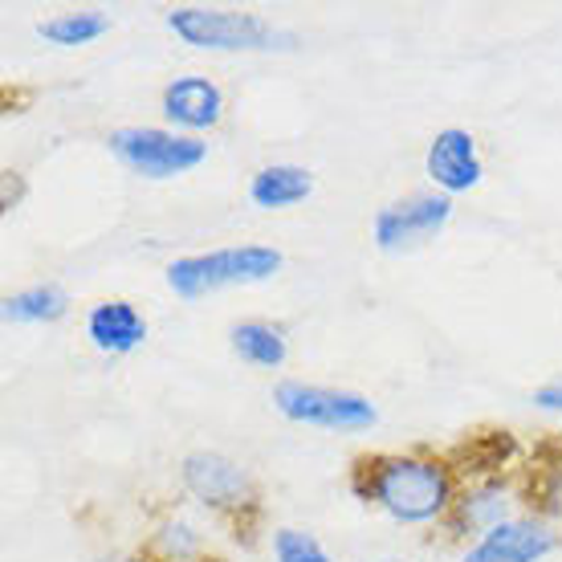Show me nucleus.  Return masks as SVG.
<instances>
[{"instance_id":"15","label":"nucleus","mask_w":562,"mask_h":562,"mask_svg":"<svg viewBox=\"0 0 562 562\" xmlns=\"http://www.w3.org/2000/svg\"><path fill=\"white\" fill-rule=\"evenodd\" d=\"M66 314H70V294L57 281L25 285V290L4 297V306H0V318L9 326H42V323H57Z\"/></svg>"},{"instance_id":"20","label":"nucleus","mask_w":562,"mask_h":562,"mask_svg":"<svg viewBox=\"0 0 562 562\" xmlns=\"http://www.w3.org/2000/svg\"><path fill=\"white\" fill-rule=\"evenodd\" d=\"M380 562H408V559H380Z\"/></svg>"},{"instance_id":"12","label":"nucleus","mask_w":562,"mask_h":562,"mask_svg":"<svg viewBox=\"0 0 562 562\" xmlns=\"http://www.w3.org/2000/svg\"><path fill=\"white\" fill-rule=\"evenodd\" d=\"M147 335H151L147 314L127 297H102V302L86 310V338L99 355L119 359V355L139 351Z\"/></svg>"},{"instance_id":"9","label":"nucleus","mask_w":562,"mask_h":562,"mask_svg":"<svg viewBox=\"0 0 562 562\" xmlns=\"http://www.w3.org/2000/svg\"><path fill=\"white\" fill-rule=\"evenodd\" d=\"M521 502H526V493L514 481L502 477V473H490V477H477L473 485H461L457 509H452V518L445 526L473 542V538L490 535V530L518 518Z\"/></svg>"},{"instance_id":"13","label":"nucleus","mask_w":562,"mask_h":562,"mask_svg":"<svg viewBox=\"0 0 562 562\" xmlns=\"http://www.w3.org/2000/svg\"><path fill=\"white\" fill-rule=\"evenodd\" d=\"M314 196V176L302 164H266L249 180V200L261 212H285L297 209Z\"/></svg>"},{"instance_id":"11","label":"nucleus","mask_w":562,"mask_h":562,"mask_svg":"<svg viewBox=\"0 0 562 562\" xmlns=\"http://www.w3.org/2000/svg\"><path fill=\"white\" fill-rule=\"evenodd\" d=\"M424 176L432 180V192H445V196L473 192L481 183V176H485V164H481L473 131H464V127L436 131L432 143H428V151H424Z\"/></svg>"},{"instance_id":"5","label":"nucleus","mask_w":562,"mask_h":562,"mask_svg":"<svg viewBox=\"0 0 562 562\" xmlns=\"http://www.w3.org/2000/svg\"><path fill=\"white\" fill-rule=\"evenodd\" d=\"M273 408L290 424L326 428V432H367V428L380 424V408L367 395L306 380L273 383Z\"/></svg>"},{"instance_id":"6","label":"nucleus","mask_w":562,"mask_h":562,"mask_svg":"<svg viewBox=\"0 0 562 562\" xmlns=\"http://www.w3.org/2000/svg\"><path fill=\"white\" fill-rule=\"evenodd\" d=\"M111 155L143 180H176L209 159V143L171 127H114L106 135Z\"/></svg>"},{"instance_id":"17","label":"nucleus","mask_w":562,"mask_h":562,"mask_svg":"<svg viewBox=\"0 0 562 562\" xmlns=\"http://www.w3.org/2000/svg\"><path fill=\"white\" fill-rule=\"evenodd\" d=\"M106 33H111V16L102 9H70V13H54L37 21V37L45 45H57V49H82Z\"/></svg>"},{"instance_id":"7","label":"nucleus","mask_w":562,"mask_h":562,"mask_svg":"<svg viewBox=\"0 0 562 562\" xmlns=\"http://www.w3.org/2000/svg\"><path fill=\"white\" fill-rule=\"evenodd\" d=\"M452 221V196L445 192H412L404 200L383 204L371 216V240L380 254H416L436 240Z\"/></svg>"},{"instance_id":"10","label":"nucleus","mask_w":562,"mask_h":562,"mask_svg":"<svg viewBox=\"0 0 562 562\" xmlns=\"http://www.w3.org/2000/svg\"><path fill=\"white\" fill-rule=\"evenodd\" d=\"M159 114H164V123L171 131L204 139L225 119V90L212 82V78H204V74H180V78H171L164 86Z\"/></svg>"},{"instance_id":"16","label":"nucleus","mask_w":562,"mask_h":562,"mask_svg":"<svg viewBox=\"0 0 562 562\" xmlns=\"http://www.w3.org/2000/svg\"><path fill=\"white\" fill-rule=\"evenodd\" d=\"M151 554L159 562H204L209 559V535L188 514H168L151 530Z\"/></svg>"},{"instance_id":"14","label":"nucleus","mask_w":562,"mask_h":562,"mask_svg":"<svg viewBox=\"0 0 562 562\" xmlns=\"http://www.w3.org/2000/svg\"><path fill=\"white\" fill-rule=\"evenodd\" d=\"M228 347L240 363L257 367V371H278L290 359V338L278 323L266 318H245V323L228 326Z\"/></svg>"},{"instance_id":"2","label":"nucleus","mask_w":562,"mask_h":562,"mask_svg":"<svg viewBox=\"0 0 562 562\" xmlns=\"http://www.w3.org/2000/svg\"><path fill=\"white\" fill-rule=\"evenodd\" d=\"M168 33L200 54H269L294 49V33L278 29L261 13L240 9H209V4H180L168 13Z\"/></svg>"},{"instance_id":"8","label":"nucleus","mask_w":562,"mask_h":562,"mask_svg":"<svg viewBox=\"0 0 562 562\" xmlns=\"http://www.w3.org/2000/svg\"><path fill=\"white\" fill-rule=\"evenodd\" d=\"M554 554H562V530L554 521L538 518L535 509H526L506 526L473 538L457 554V562H550Z\"/></svg>"},{"instance_id":"1","label":"nucleus","mask_w":562,"mask_h":562,"mask_svg":"<svg viewBox=\"0 0 562 562\" xmlns=\"http://www.w3.org/2000/svg\"><path fill=\"white\" fill-rule=\"evenodd\" d=\"M355 493L400 526L449 521L461 497L457 469L432 452H375L355 469Z\"/></svg>"},{"instance_id":"19","label":"nucleus","mask_w":562,"mask_h":562,"mask_svg":"<svg viewBox=\"0 0 562 562\" xmlns=\"http://www.w3.org/2000/svg\"><path fill=\"white\" fill-rule=\"evenodd\" d=\"M530 506H535L538 518L562 526V464H550L538 477V485L530 490Z\"/></svg>"},{"instance_id":"4","label":"nucleus","mask_w":562,"mask_h":562,"mask_svg":"<svg viewBox=\"0 0 562 562\" xmlns=\"http://www.w3.org/2000/svg\"><path fill=\"white\" fill-rule=\"evenodd\" d=\"M180 485L204 514L221 521H245L261 506V485L240 461L216 449H192L180 461Z\"/></svg>"},{"instance_id":"3","label":"nucleus","mask_w":562,"mask_h":562,"mask_svg":"<svg viewBox=\"0 0 562 562\" xmlns=\"http://www.w3.org/2000/svg\"><path fill=\"white\" fill-rule=\"evenodd\" d=\"M281 266H285V257L273 245H221V249H209V254H188L168 261L164 278H168V290L176 297L196 302L204 294L273 281L281 273Z\"/></svg>"},{"instance_id":"18","label":"nucleus","mask_w":562,"mask_h":562,"mask_svg":"<svg viewBox=\"0 0 562 562\" xmlns=\"http://www.w3.org/2000/svg\"><path fill=\"white\" fill-rule=\"evenodd\" d=\"M269 559L273 562H338L318 538L302 526H278L269 535Z\"/></svg>"}]
</instances>
